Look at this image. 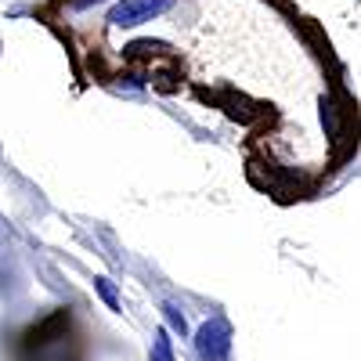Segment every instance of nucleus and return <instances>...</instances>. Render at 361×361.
Here are the masks:
<instances>
[{"label": "nucleus", "mask_w": 361, "mask_h": 361, "mask_svg": "<svg viewBox=\"0 0 361 361\" xmlns=\"http://www.w3.org/2000/svg\"><path fill=\"white\" fill-rule=\"evenodd\" d=\"M152 361H173V347H170V333H166V329H159V333H156Z\"/></svg>", "instance_id": "3"}, {"label": "nucleus", "mask_w": 361, "mask_h": 361, "mask_svg": "<svg viewBox=\"0 0 361 361\" xmlns=\"http://www.w3.org/2000/svg\"><path fill=\"white\" fill-rule=\"evenodd\" d=\"M195 350L202 361H224L231 350V325L224 318H209L195 333Z\"/></svg>", "instance_id": "2"}, {"label": "nucleus", "mask_w": 361, "mask_h": 361, "mask_svg": "<svg viewBox=\"0 0 361 361\" xmlns=\"http://www.w3.org/2000/svg\"><path fill=\"white\" fill-rule=\"evenodd\" d=\"M94 286H98V293L105 296V304H109L112 311H119V296H116V289H112V282H109V279H98Z\"/></svg>", "instance_id": "5"}, {"label": "nucleus", "mask_w": 361, "mask_h": 361, "mask_svg": "<svg viewBox=\"0 0 361 361\" xmlns=\"http://www.w3.org/2000/svg\"><path fill=\"white\" fill-rule=\"evenodd\" d=\"M173 8V0H119V4L109 11V22L119 29H130L141 22H152L159 15H166Z\"/></svg>", "instance_id": "1"}, {"label": "nucleus", "mask_w": 361, "mask_h": 361, "mask_svg": "<svg viewBox=\"0 0 361 361\" xmlns=\"http://www.w3.org/2000/svg\"><path fill=\"white\" fill-rule=\"evenodd\" d=\"M163 311H166V318H170V329H173V333H180V336H185V333H188V325H185V314H180V311H177L173 304H166Z\"/></svg>", "instance_id": "4"}]
</instances>
